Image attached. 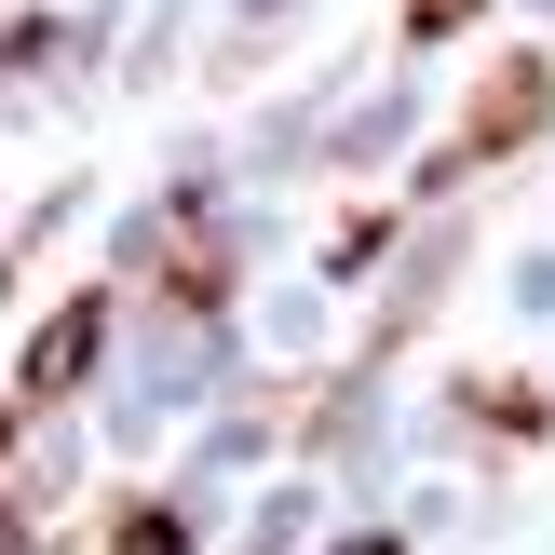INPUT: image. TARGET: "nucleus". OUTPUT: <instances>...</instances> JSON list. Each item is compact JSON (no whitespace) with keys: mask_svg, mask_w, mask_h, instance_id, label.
<instances>
[{"mask_svg":"<svg viewBox=\"0 0 555 555\" xmlns=\"http://www.w3.org/2000/svg\"><path fill=\"white\" fill-rule=\"evenodd\" d=\"M461 14H475V0H406V27H421V41H448Z\"/></svg>","mask_w":555,"mask_h":555,"instance_id":"3","label":"nucleus"},{"mask_svg":"<svg viewBox=\"0 0 555 555\" xmlns=\"http://www.w3.org/2000/svg\"><path fill=\"white\" fill-rule=\"evenodd\" d=\"M542 108H555V68H542V54H502V68L475 81V108H461V150H448V163H502V150H529Z\"/></svg>","mask_w":555,"mask_h":555,"instance_id":"1","label":"nucleus"},{"mask_svg":"<svg viewBox=\"0 0 555 555\" xmlns=\"http://www.w3.org/2000/svg\"><path fill=\"white\" fill-rule=\"evenodd\" d=\"M95 339H108V298H68V312L41 325V352H27V393H14V406H54V393H81Z\"/></svg>","mask_w":555,"mask_h":555,"instance_id":"2","label":"nucleus"}]
</instances>
